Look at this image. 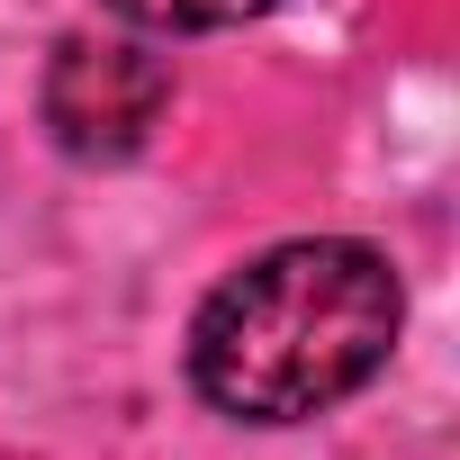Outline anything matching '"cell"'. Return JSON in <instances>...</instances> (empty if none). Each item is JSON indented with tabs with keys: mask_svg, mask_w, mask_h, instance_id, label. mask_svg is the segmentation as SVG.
<instances>
[{
	"mask_svg": "<svg viewBox=\"0 0 460 460\" xmlns=\"http://www.w3.org/2000/svg\"><path fill=\"white\" fill-rule=\"evenodd\" d=\"M397 271L379 244L298 235L226 271L190 325V379L217 415L244 424H307L370 388L397 343Z\"/></svg>",
	"mask_w": 460,
	"mask_h": 460,
	"instance_id": "1",
	"label": "cell"
},
{
	"mask_svg": "<svg viewBox=\"0 0 460 460\" xmlns=\"http://www.w3.org/2000/svg\"><path fill=\"white\" fill-rule=\"evenodd\" d=\"M172 109V64L136 37H64L46 64V127L82 163H127Z\"/></svg>",
	"mask_w": 460,
	"mask_h": 460,
	"instance_id": "2",
	"label": "cell"
},
{
	"mask_svg": "<svg viewBox=\"0 0 460 460\" xmlns=\"http://www.w3.org/2000/svg\"><path fill=\"white\" fill-rule=\"evenodd\" d=\"M100 10L145 37H208V28H244V19L280 10V0H100Z\"/></svg>",
	"mask_w": 460,
	"mask_h": 460,
	"instance_id": "3",
	"label": "cell"
}]
</instances>
